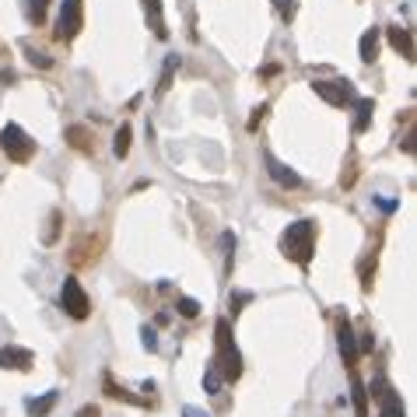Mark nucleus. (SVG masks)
<instances>
[{"label":"nucleus","instance_id":"obj_1","mask_svg":"<svg viewBox=\"0 0 417 417\" xmlns=\"http://www.w3.org/2000/svg\"><path fill=\"white\" fill-rule=\"evenodd\" d=\"M312 249H316V225H312L309 217L292 221V225L284 228V235H281V252H284L288 259H294V263L309 267Z\"/></svg>","mask_w":417,"mask_h":417},{"label":"nucleus","instance_id":"obj_2","mask_svg":"<svg viewBox=\"0 0 417 417\" xmlns=\"http://www.w3.org/2000/svg\"><path fill=\"white\" fill-rule=\"evenodd\" d=\"M214 340H217V358H214L217 372H221L225 382H235V379L242 376V354H239V347H235V336H232L228 319H217Z\"/></svg>","mask_w":417,"mask_h":417},{"label":"nucleus","instance_id":"obj_3","mask_svg":"<svg viewBox=\"0 0 417 417\" xmlns=\"http://www.w3.org/2000/svg\"><path fill=\"white\" fill-rule=\"evenodd\" d=\"M0 151L11 158V162H29L32 155H36V140L21 130L18 123H4V130H0Z\"/></svg>","mask_w":417,"mask_h":417},{"label":"nucleus","instance_id":"obj_4","mask_svg":"<svg viewBox=\"0 0 417 417\" xmlns=\"http://www.w3.org/2000/svg\"><path fill=\"white\" fill-rule=\"evenodd\" d=\"M60 309L71 316V319H88L91 312V302L84 294L81 281L78 277H63V288H60Z\"/></svg>","mask_w":417,"mask_h":417},{"label":"nucleus","instance_id":"obj_5","mask_svg":"<svg viewBox=\"0 0 417 417\" xmlns=\"http://www.w3.org/2000/svg\"><path fill=\"white\" fill-rule=\"evenodd\" d=\"M84 25V4L81 0H63L60 14H56V39H74Z\"/></svg>","mask_w":417,"mask_h":417},{"label":"nucleus","instance_id":"obj_6","mask_svg":"<svg viewBox=\"0 0 417 417\" xmlns=\"http://www.w3.org/2000/svg\"><path fill=\"white\" fill-rule=\"evenodd\" d=\"M312 91L319 98H326L330 105H344V102H354V88L347 81H312Z\"/></svg>","mask_w":417,"mask_h":417},{"label":"nucleus","instance_id":"obj_7","mask_svg":"<svg viewBox=\"0 0 417 417\" xmlns=\"http://www.w3.org/2000/svg\"><path fill=\"white\" fill-rule=\"evenodd\" d=\"M263 165H267L270 179H274L277 186H284V190H298V186H302V175H298L294 168H288L284 162H277L270 151H263Z\"/></svg>","mask_w":417,"mask_h":417},{"label":"nucleus","instance_id":"obj_8","mask_svg":"<svg viewBox=\"0 0 417 417\" xmlns=\"http://www.w3.org/2000/svg\"><path fill=\"white\" fill-rule=\"evenodd\" d=\"M372 396H379V417H403V403H400V393H393L386 386V379H376V389H369Z\"/></svg>","mask_w":417,"mask_h":417},{"label":"nucleus","instance_id":"obj_9","mask_svg":"<svg viewBox=\"0 0 417 417\" xmlns=\"http://www.w3.org/2000/svg\"><path fill=\"white\" fill-rule=\"evenodd\" d=\"M336 347H340V358L347 369H354L358 361V340H354V330L347 326V319H340V330H336Z\"/></svg>","mask_w":417,"mask_h":417},{"label":"nucleus","instance_id":"obj_10","mask_svg":"<svg viewBox=\"0 0 417 417\" xmlns=\"http://www.w3.org/2000/svg\"><path fill=\"white\" fill-rule=\"evenodd\" d=\"M32 351L25 347H0V369H14V372H29L32 369Z\"/></svg>","mask_w":417,"mask_h":417},{"label":"nucleus","instance_id":"obj_11","mask_svg":"<svg viewBox=\"0 0 417 417\" xmlns=\"http://www.w3.org/2000/svg\"><path fill=\"white\" fill-rule=\"evenodd\" d=\"M386 39H389V46L411 63L414 60V36H411V29H400V25H393L389 32H386Z\"/></svg>","mask_w":417,"mask_h":417},{"label":"nucleus","instance_id":"obj_12","mask_svg":"<svg viewBox=\"0 0 417 417\" xmlns=\"http://www.w3.org/2000/svg\"><path fill=\"white\" fill-rule=\"evenodd\" d=\"M144 18H148V29L155 32V39H168L165 14H162V0H144Z\"/></svg>","mask_w":417,"mask_h":417},{"label":"nucleus","instance_id":"obj_13","mask_svg":"<svg viewBox=\"0 0 417 417\" xmlns=\"http://www.w3.org/2000/svg\"><path fill=\"white\" fill-rule=\"evenodd\" d=\"M358 56H361V63H376L379 56V29H369L361 42H358Z\"/></svg>","mask_w":417,"mask_h":417},{"label":"nucleus","instance_id":"obj_14","mask_svg":"<svg viewBox=\"0 0 417 417\" xmlns=\"http://www.w3.org/2000/svg\"><path fill=\"white\" fill-rule=\"evenodd\" d=\"M351 400H354V414L369 417V389L358 376H351Z\"/></svg>","mask_w":417,"mask_h":417},{"label":"nucleus","instance_id":"obj_15","mask_svg":"<svg viewBox=\"0 0 417 417\" xmlns=\"http://www.w3.org/2000/svg\"><path fill=\"white\" fill-rule=\"evenodd\" d=\"M56 400H60V393H56V389H49V393L39 396V400H29L25 407H29V414L32 417H49V411L56 407Z\"/></svg>","mask_w":417,"mask_h":417},{"label":"nucleus","instance_id":"obj_16","mask_svg":"<svg viewBox=\"0 0 417 417\" xmlns=\"http://www.w3.org/2000/svg\"><path fill=\"white\" fill-rule=\"evenodd\" d=\"M354 109H358V116H354V130L361 133V130H369V123H372L376 102H372V98H354Z\"/></svg>","mask_w":417,"mask_h":417},{"label":"nucleus","instance_id":"obj_17","mask_svg":"<svg viewBox=\"0 0 417 417\" xmlns=\"http://www.w3.org/2000/svg\"><path fill=\"white\" fill-rule=\"evenodd\" d=\"M175 67H179V53H172L165 60V67H162V78H158V88H155V95L162 98L168 91V84H172V74H175Z\"/></svg>","mask_w":417,"mask_h":417},{"label":"nucleus","instance_id":"obj_18","mask_svg":"<svg viewBox=\"0 0 417 417\" xmlns=\"http://www.w3.org/2000/svg\"><path fill=\"white\" fill-rule=\"evenodd\" d=\"M130 137H133V130H130L126 123L116 130V137H113V155H116V158H126V151H130Z\"/></svg>","mask_w":417,"mask_h":417},{"label":"nucleus","instance_id":"obj_19","mask_svg":"<svg viewBox=\"0 0 417 417\" xmlns=\"http://www.w3.org/2000/svg\"><path fill=\"white\" fill-rule=\"evenodd\" d=\"M21 4H25L29 21H36V25H39L42 18H46V4H49V0H21Z\"/></svg>","mask_w":417,"mask_h":417},{"label":"nucleus","instance_id":"obj_20","mask_svg":"<svg viewBox=\"0 0 417 417\" xmlns=\"http://www.w3.org/2000/svg\"><path fill=\"white\" fill-rule=\"evenodd\" d=\"M67 140H71L78 151H91V144H88V130H84V126H71V130H67Z\"/></svg>","mask_w":417,"mask_h":417},{"label":"nucleus","instance_id":"obj_21","mask_svg":"<svg viewBox=\"0 0 417 417\" xmlns=\"http://www.w3.org/2000/svg\"><path fill=\"white\" fill-rule=\"evenodd\" d=\"M175 309H179V316H186V319H197V316H200V302H197V298H179Z\"/></svg>","mask_w":417,"mask_h":417},{"label":"nucleus","instance_id":"obj_22","mask_svg":"<svg viewBox=\"0 0 417 417\" xmlns=\"http://www.w3.org/2000/svg\"><path fill=\"white\" fill-rule=\"evenodd\" d=\"M221 382H225V379L217 372V365H210L207 372H204V389H207V393H221Z\"/></svg>","mask_w":417,"mask_h":417},{"label":"nucleus","instance_id":"obj_23","mask_svg":"<svg viewBox=\"0 0 417 417\" xmlns=\"http://www.w3.org/2000/svg\"><path fill=\"white\" fill-rule=\"evenodd\" d=\"M140 340H144V347H148V351H158V334H155L151 326H144V330H140Z\"/></svg>","mask_w":417,"mask_h":417},{"label":"nucleus","instance_id":"obj_24","mask_svg":"<svg viewBox=\"0 0 417 417\" xmlns=\"http://www.w3.org/2000/svg\"><path fill=\"white\" fill-rule=\"evenodd\" d=\"M56 225H60V214L53 210V214H49V228H46V242H53V235H56Z\"/></svg>","mask_w":417,"mask_h":417},{"label":"nucleus","instance_id":"obj_25","mask_svg":"<svg viewBox=\"0 0 417 417\" xmlns=\"http://www.w3.org/2000/svg\"><path fill=\"white\" fill-rule=\"evenodd\" d=\"M29 60H32L36 67H42V71H46V67H53V60H49V56H42V53H29Z\"/></svg>","mask_w":417,"mask_h":417},{"label":"nucleus","instance_id":"obj_26","mask_svg":"<svg viewBox=\"0 0 417 417\" xmlns=\"http://www.w3.org/2000/svg\"><path fill=\"white\" fill-rule=\"evenodd\" d=\"M252 294L249 292H239V294H232V312H239L242 309V302H249Z\"/></svg>","mask_w":417,"mask_h":417},{"label":"nucleus","instance_id":"obj_27","mask_svg":"<svg viewBox=\"0 0 417 417\" xmlns=\"http://www.w3.org/2000/svg\"><path fill=\"white\" fill-rule=\"evenodd\" d=\"M182 417H210V414L200 411V407H182Z\"/></svg>","mask_w":417,"mask_h":417},{"label":"nucleus","instance_id":"obj_28","mask_svg":"<svg viewBox=\"0 0 417 417\" xmlns=\"http://www.w3.org/2000/svg\"><path fill=\"white\" fill-rule=\"evenodd\" d=\"M78 417H98V407H91V403H88V407L78 411Z\"/></svg>","mask_w":417,"mask_h":417},{"label":"nucleus","instance_id":"obj_29","mask_svg":"<svg viewBox=\"0 0 417 417\" xmlns=\"http://www.w3.org/2000/svg\"><path fill=\"white\" fill-rule=\"evenodd\" d=\"M274 7H277L281 14H288V11H292V0H274Z\"/></svg>","mask_w":417,"mask_h":417}]
</instances>
